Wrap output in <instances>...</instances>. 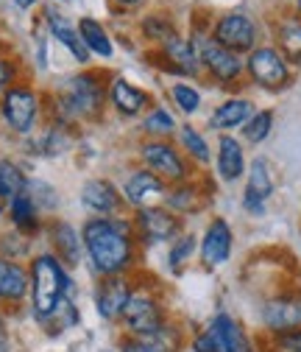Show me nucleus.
Here are the masks:
<instances>
[{
    "mask_svg": "<svg viewBox=\"0 0 301 352\" xmlns=\"http://www.w3.org/2000/svg\"><path fill=\"white\" fill-rule=\"evenodd\" d=\"M84 254L98 277H120L134 269L137 260V232L125 218H87L81 227Z\"/></svg>",
    "mask_w": 301,
    "mask_h": 352,
    "instance_id": "f257e3e1",
    "label": "nucleus"
},
{
    "mask_svg": "<svg viewBox=\"0 0 301 352\" xmlns=\"http://www.w3.org/2000/svg\"><path fill=\"white\" fill-rule=\"evenodd\" d=\"M28 188L25 173L12 162V160H0V199L9 201L17 193H23Z\"/></svg>",
    "mask_w": 301,
    "mask_h": 352,
    "instance_id": "f704fd0d",
    "label": "nucleus"
},
{
    "mask_svg": "<svg viewBox=\"0 0 301 352\" xmlns=\"http://www.w3.org/2000/svg\"><path fill=\"white\" fill-rule=\"evenodd\" d=\"M187 346H190V352H221L218 341L212 338V333H209L206 327L198 330V333H193L190 341H187Z\"/></svg>",
    "mask_w": 301,
    "mask_h": 352,
    "instance_id": "58836bf2",
    "label": "nucleus"
},
{
    "mask_svg": "<svg viewBox=\"0 0 301 352\" xmlns=\"http://www.w3.org/2000/svg\"><path fill=\"white\" fill-rule=\"evenodd\" d=\"M187 344L184 330L167 322L156 336H123L120 352H182Z\"/></svg>",
    "mask_w": 301,
    "mask_h": 352,
    "instance_id": "aec40b11",
    "label": "nucleus"
},
{
    "mask_svg": "<svg viewBox=\"0 0 301 352\" xmlns=\"http://www.w3.org/2000/svg\"><path fill=\"white\" fill-rule=\"evenodd\" d=\"M159 59L165 62L167 73H176L182 78H198L204 73L193 39H187L182 34H176V36H170L167 42H162V45H159Z\"/></svg>",
    "mask_w": 301,
    "mask_h": 352,
    "instance_id": "2eb2a0df",
    "label": "nucleus"
},
{
    "mask_svg": "<svg viewBox=\"0 0 301 352\" xmlns=\"http://www.w3.org/2000/svg\"><path fill=\"white\" fill-rule=\"evenodd\" d=\"M167 96H170V101H173V107L182 115H187V118H193V115L201 112L204 96H201L198 87L190 84V81H173V84H170V90H167Z\"/></svg>",
    "mask_w": 301,
    "mask_h": 352,
    "instance_id": "2f4dec72",
    "label": "nucleus"
},
{
    "mask_svg": "<svg viewBox=\"0 0 301 352\" xmlns=\"http://www.w3.org/2000/svg\"><path fill=\"white\" fill-rule=\"evenodd\" d=\"M78 34H81V42L84 48L90 51V56H98V59H112L115 56V42L109 36V31L93 20V17H81L78 23Z\"/></svg>",
    "mask_w": 301,
    "mask_h": 352,
    "instance_id": "cd10ccee",
    "label": "nucleus"
},
{
    "mask_svg": "<svg viewBox=\"0 0 301 352\" xmlns=\"http://www.w3.org/2000/svg\"><path fill=\"white\" fill-rule=\"evenodd\" d=\"M170 322L165 305L156 294H151L148 288H137L128 299L125 311L120 316V324L125 330V336H156L165 324Z\"/></svg>",
    "mask_w": 301,
    "mask_h": 352,
    "instance_id": "0eeeda50",
    "label": "nucleus"
},
{
    "mask_svg": "<svg viewBox=\"0 0 301 352\" xmlns=\"http://www.w3.org/2000/svg\"><path fill=\"white\" fill-rule=\"evenodd\" d=\"M48 235H51V246H53V254L64 263V266H78L81 257H84V241H81V232L67 224V221H53L48 227Z\"/></svg>",
    "mask_w": 301,
    "mask_h": 352,
    "instance_id": "393cba45",
    "label": "nucleus"
},
{
    "mask_svg": "<svg viewBox=\"0 0 301 352\" xmlns=\"http://www.w3.org/2000/svg\"><path fill=\"white\" fill-rule=\"evenodd\" d=\"M276 190V179H274V168L265 157H254L248 162L245 170V188H243V210L248 215H265L268 201Z\"/></svg>",
    "mask_w": 301,
    "mask_h": 352,
    "instance_id": "f8f14e48",
    "label": "nucleus"
},
{
    "mask_svg": "<svg viewBox=\"0 0 301 352\" xmlns=\"http://www.w3.org/2000/svg\"><path fill=\"white\" fill-rule=\"evenodd\" d=\"M12 78H14V67H12V62L0 59V93H6V90H9V87H12Z\"/></svg>",
    "mask_w": 301,
    "mask_h": 352,
    "instance_id": "ea45409f",
    "label": "nucleus"
},
{
    "mask_svg": "<svg viewBox=\"0 0 301 352\" xmlns=\"http://www.w3.org/2000/svg\"><path fill=\"white\" fill-rule=\"evenodd\" d=\"M260 322H263L268 336L301 327V294L298 291H282V294L265 299L260 307Z\"/></svg>",
    "mask_w": 301,
    "mask_h": 352,
    "instance_id": "ddd939ff",
    "label": "nucleus"
},
{
    "mask_svg": "<svg viewBox=\"0 0 301 352\" xmlns=\"http://www.w3.org/2000/svg\"><path fill=\"white\" fill-rule=\"evenodd\" d=\"M3 336H9V330H6V316L0 314V338H3Z\"/></svg>",
    "mask_w": 301,
    "mask_h": 352,
    "instance_id": "37998d69",
    "label": "nucleus"
},
{
    "mask_svg": "<svg viewBox=\"0 0 301 352\" xmlns=\"http://www.w3.org/2000/svg\"><path fill=\"white\" fill-rule=\"evenodd\" d=\"M296 14L301 17V0H296Z\"/></svg>",
    "mask_w": 301,
    "mask_h": 352,
    "instance_id": "a18cd8bd",
    "label": "nucleus"
},
{
    "mask_svg": "<svg viewBox=\"0 0 301 352\" xmlns=\"http://www.w3.org/2000/svg\"><path fill=\"white\" fill-rule=\"evenodd\" d=\"M271 346L274 352H301V327L271 336Z\"/></svg>",
    "mask_w": 301,
    "mask_h": 352,
    "instance_id": "4c0bfd02",
    "label": "nucleus"
},
{
    "mask_svg": "<svg viewBox=\"0 0 301 352\" xmlns=\"http://www.w3.org/2000/svg\"><path fill=\"white\" fill-rule=\"evenodd\" d=\"M134 294V283L128 280V274L120 277H101L95 291H93V302H95V311L104 322H115L120 324V316L125 311L128 299Z\"/></svg>",
    "mask_w": 301,
    "mask_h": 352,
    "instance_id": "4468645a",
    "label": "nucleus"
},
{
    "mask_svg": "<svg viewBox=\"0 0 301 352\" xmlns=\"http://www.w3.org/2000/svg\"><path fill=\"white\" fill-rule=\"evenodd\" d=\"M31 291V274L23 263L0 254V305H20Z\"/></svg>",
    "mask_w": 301,
    "mask_h": 352,
    "instance_id": "5701e85b",
    "label": "nucleus"
},
{
    "mask_svg": "<svg viewBox=\"0 0 301 352\" xmlns=\"http://www.w3.org/2000/svg\"><path fill=\"white\" fill-rule=\"evenodd\" d=\"M109 104L123 118H137V115H145L154 107V98H151V93H145L143 87L132 84L128 78H112V84H109Z\"/></svg>",
    "mask_w": 301,
    "mask_h": 352,
    "instance_id": "412c9836",
    "label": "nucleus"
},
{
    "mask_svg": "<svg viewBox=\"0 0 301 352\" xmlns=\"http://www.w3.org/2000/svg\"><path fill=\"white\" fill-rule=\"evenodd\" d=\"M143 131H145L151 140H170L179 131V123H176L173 115H170V109L154 104L145 112V118H143Z\"/></svg>",
    "mask_w": 301,
    "mask_h": 352,
    "instance_id": "7c9ffc66",
    "label": "nucleus"
},
{
    "mask_svg": "<svg viewBox=\"0 0 301 352\" xmlns=\"http://www.w3.org/2000/svg\"><path fill=\"white\" fill-rule=\"evenodd\" d=\"M209 36L218 42V45L240 54V56H248L256 45H260V28H256V20L245 12H226L221 14L218 20L212 23L209 28Z\"/></svg>",
    "mask_w": 301,
    "mask_h": 352,
    "instance_id": "6e6552de",
    "label": "nucleus"
},
{
    "mask_svg": "<svg viewBox=\"0 0 301 352\" xmlns=\"http://www.w3.org/2000/svg\"><path fill=\"white\" fill-rule=\"evenodd\" d=\"M112 3H117V6H123V9H132V6H140L143 0H112Z\"/></svg>",
    "mask_w": 301,
    "mask_h": 352,
    "instance_id": "a19ab883",
    "label": "nucleus"
},
{
    "mask_svg": "<svg viewBox=\"0 0 301 352\" xmlns=\"http://www.w3.org/2000/svg\"><path fill=\"white\" fill-rule=\"evenodd\" d=\"M245 78L265 93H282L293 84V67L276 45H256L245 56Z\"/></svg>",
    "mask_w": 301,
    "mask_h": 352,
    "instance_id": "39448f33",
    "label": "nucleus"
},
{
    "mask_svg": "<svg viewBox=\"0 0 301 352\" xmlns=\"http://www.w3.org/2000/svg\"><path fill=\"white\" fill-rule=\"evenodd\" d=\"M240 131H243V143L263 146L271 138V131H274V109H256Z\"/></svg>",
    "mask_w": 301,
    "mask_h": 352,
    "instance_id": "473e14b6",
    "label": "nucleus"
},
{
    "mask_svg": "<svg viewBox=\"0 0 301 352\" xmlns=\"http://www.w3.org/2000/svg\"><path fill=\"white\" fill-rule=\"evenodd\" d=\"M195 252H198V238H195L193 232H182L173 243H170V252H167V266H170V272H173V274L184 272L187 263L195 257Z\"/></svg>",
    "mask_w": 301,
    "mask_h": 352,
    "instance_id": "72a5a7b5",
    "label": "nucleus"
},
{
    "mask_svg": "<svg viewBox=\"0 0 301 352\" xmlns=\"http://www.w3.org/2000/svg\"><path fill=\"white\" fill-rule=\"evenodd\" d=\"M256 112L254 101L245 96H229L226 101H221L209 115V126L218 131V135H232L234 129H243L248 123V118Z\"/></svg>",
    "mask_w": 301,
    "mask_h": 352,
    "instance_id": "4be33fe9",
    "label": "nucleus"
},
{
    "mask_svg": "<svg viewBox=\"0 0 301 352\" xmlns=\"http://www.w3.org/2000/svg\"><path fill=\"white\" fill-rule=\"evenodd\" d=\"M81 314H78V307L73 299H62L59 307H56V314L42 324V327H48V333H64V330H73L78 324Z\"/></svg>",
    "mask_w": 301,
    "mask_h": 352,
    "instance_id": "c9c22d12",
    "label": "nucleus"
},
{
    "mask_svg": "<svg viewBox=\"0 0 301 352\" xmlns=\"http://www.w3.org/2000/svg\"><path fill=\"white\" fill-rule=\"evenodd\" d=\"M193 45L198 51V59H201V70L221 87H237L243 78H245V56L218 45L209 34H195L190 36Z\"/></svg>",
    "mask_w": 301,
    "mask_h": 352,
    "instance_id": "7ed1b4c3",
    "label": "nucleus"
},
{
    "mask_svg": "<svg viewBox=\"0 0 301 352\" xmlns=\"http://www.w3.org/2000/svg\"><path fill=\"white\" fill-rule=\"evenodd\" d=\"M0 115L17 135H31L39 118V96L25 84H12L0 98Z\"/></svg>",
    "mask_w": 301,
    "mask_h": 352,
    "instance_id": "9d476101",
    "label": "nucleus"
},
{
    "mask_svg": "<svg viewBox=\"0 0 301 352\" xmlns=\"http://www.w3.org/2000/svg\"><path fill=\"white\" fill-rule=\"evenodd\" d=\"M48 28H51V34H53V39L56 42H62V45L73 54V59L75 62H81V65H87L90 62V51L84 48V42H81V34H78V28H73L62 14H56V12H48Z\"/></svg>",
    "mask_w": 301,
    "mask_h": 352,
    "instance_id": "c85d7f7f",
    "label": "nucleus"
},
{
    "mask_svg": "<svg viewBox=\"0 0 301 352\" xmlns=\"http://www.w3.org/2000/svg\"><path fill=\"white\" fill-rule=\"evenodd\" d=\"M120 193H123V201L128 207L143 210V207H151L156 199H165L167 185L159 179L156 173H151L148 168H137V170L128 173V179L123 182Z\"/></svg>",
    "mask_w": 301,
    "mask_h": 352,
    "instance_id": "f3484780",
    "label": "nucleus"
},
{
    "mask_svg": "<svg viewBox=\"0 0 301 352\" xmlns=\"http://www.w3.org/2000/svg\"><path fill=\"white\" fill-rule=\"evenodd\" d=\"M206 201H209V196H204V190H201V185L198 182H182V185H170L167 188V193H165V199H162V204L167 207V210H173L176 215H195V212H201L204 207H206Z\"/></svg>",
    "mask_w": 301,
    "mask_h": 352,
    "instance_id": "a878e982",
    "label": "nucleus"
},
{
    "mask_svg": "<svg viewBox=\"0 0 301 352\" xmlns=\"http://www.w3.org/2000/svg\"><path fill=\"white\" fill-rule=\"evenodd\" d=\"M106 84L98 73H78L67 81L59 107H64V118H98L106 104Z\"/></svg>",
    "mask_w": 301,
    "mask_h": 352,
    "instance_id": "423d86ee",
    "label": "nucleus"
},
{
    "mask_svg": "<svg viewBox=\"0 0 301 352\" xmlns=\"http://www.w3.org/2000/svg\"><path fill=\"white\" fill-rule=\"evenodd\" d=\"M123 204H125L123 201V193L109 179H101V176H95V179H87V182L81 185V207L90 210L93 215L112 218V215L120 212Z\"/></svg>",
    "mask_w": 301,
    "mask_h": 352,
    "instance_id": "a211bd4d",
    "label": "nucleus"
},
{
    "mask_svg": "<svg viewBox=\"0 0 301 352\" xmlns=\"http://www.w3.org/2000/svg\"><path fill=\"white\" fill-rule=\"evenodd\" d=\"M176 146L184 151V157L190 160V162H195V165H209L212 162V148H209V143H206V138H204V131L201 129H195L193 123H184V126H179V131H176Z\"/></svg>",
    "mask_w": 301,
    "mask_h": 352,
    "instance_id": "c756f323",
    "label": "nucleus"
},
{
    "mask_svg": "<svg viewBox=\"0 0 301 352\" xmlns=\"http://www.w3.org/2000/svg\"><path fill=\"white\" fill-rule=\"evenodd\" d=\"M215 173L224 185H234L240 182L245 170H248V162H245V146L240 138L234 135H218V146H215Z\"/></svg>",
    "mask_w": 301,
    "mask_h": 352,
    "instance_id": "dca6fc26",
    "label": "nucleus"
},
{
    "mask_svg": "<svg viewBox=\"0 0 301 352\" xmlns=\"http://www.w3.org/2000/svg\"><path fill=\"white\" fill-rule=\"evenodd\" d=\"M206 330L212 333L215 341H218L221 352H256V344H254V338L248 336V330H245L232 314H226V311L215 314V316L209 319Z\"/></svg>",
    "mask_w": 301,
    "mask_h": 352,
    "instance_id": "6ab92c4d",
    "label": "nucleus"
},
{
    "mask_svg": "<svg viewBox=\"0 0 301 352\" xmlns=\"http://www.w3.org/2000/svg\"><path fill=\"white\" fill-rule=\"evenodd\" d=\"M134 232L143 243H173L184 232V218L167 210L165 204H151L137 210L134 215Z\"/></svg>",
    "mask_w": 301,
    "mask_h": 352,
    "instance_id": "1a4fd4ad",
    "label": "nucleus"
},
{
    "mask_svg": "<svg viewBox=\"0 0 301 352\" xmlns=\"http://www.w3.org/2000/svg\"><path fill=\"white\" fill-rule=\"evenodd\" d=\"M143 34H145V39H154L156 45H162L170 36H176V25L167 14H151L143 20Z\"/></svg>",
    "mask_w": 301,
    "mask_h": 352,
    "instance_id": "e433bc0d",
    "label": "nucleus"
},
{
    "mask_svg": "<svg viewBox=\"0 0 301 352\" xmlns=\"http://www.w3.org/2000/svg\"><path fill=\"white\" fill-rule=\"evenodd\" d=\"M274 45L279 48V54L287 59L293 70L301 67V17L296 12L274 23Z\"/></svg>",
    "mask_w": 301,
    "mask_h": 352,
    "instance_id": "b1692460",
    "label": "nucleus"
},
{
    "mask_svg": "<svg viewBox=\"0 0 301 352\" xmlns=\"http://www.w3.org/2000/svg\"><path fill=\"white\" fill-rule=\"evenodd\" d=\"M6 204H9V201H3V199H0V215H3V210H6Z\"/></svg>",
    "mask_w": 301,
    "mask_h": 352,
    "instance_id": "c03bdc74",
    "label": "nucleus"
},
{
    "mask_svg": "<svg viewBox=\"0 0 301 352\" xmlns=\"http://www.w3.org/2000/svg\"><path fill=\"white\" fill-rule=\"evenodd\" d=\"M28 274H31V291H28L31 316L39 324H45L56 314V307H59L62 299H73V294H75L73 280L67 274V266L53 252L34 254Z\"/></svg>",
    "mask_w": 301,
    "mask_h": 352,
    "instance_id": "f03ea898",
    "label": "nucleus"
},
{
    "mask_svg": "<svg viewBox=\"0 0 301 352\" xmlns=\"http://www.w3.org/2000/svg\"><path fill=\"white\" fill-rule=\"evenodd\" d=\"M14 3H17V9H31L36 0H14Z\"/></svg>",
    "mask_w": 301,
    "mask_h": 352,
    "instance_id": "79ce46f5",
    "label": "nucleus"
},
{
    "mask_svg": "<svg viewBox=\"0 0 301 352\" xmlns=\"http://www.w3.org/2000/svg\"><path fill=\"white\" fill-rule=\"evenodd\" d=\"M234 252V230L226 218L215 215L212 221L204 227L201 238H198V260L201 266L215 272V269H224L226 263L232 260Z\"/></svg>",
    "mask_w": 301,
    "mask_h": 352,
    "instance_id": "9b49d317",
    "label": "nucleus"
},
{
    "mask_svg": "<svg viewBox=\"0 0 301 352\" xmlns=\"http://www.w3.org/2000/svg\"><path fill=\"white\" fill-rule=\"evenodd\" d=\"M140 160H143V168L156 173L167 188L193 179V162L184 157V151L173 140H145L140 146Z\"/></svg>",
    "mask_w": 301,
    "mask_h": 352,
    "instance_id": "20e7f679",
    "label": "nucleus"
},
{
    "mask_svg": "<svg viewBox=\"0 0 301 352\" xmlns=\"http://www.w3.org/2000/svg\"><path fill=\"white\" fill-rule=\"evenodd\" d=\"M6 212H9V218H12L14 230H17V232H23V235H34V232H39V230H42V221H39V207H36V201L31 199V193H28V190H23V193H17L14 199H9Z\"/></svg>",
    "mask_w": 301,
    "mask_h": 352,
    "instance_id": "bb28decb",
    "label": "nucleus"
}]
</instances>
